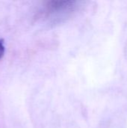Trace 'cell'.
Returning a JSON list of instances; mask_svg holds the SVG:
<instances>
[{"instance_id":"cell-1","label":"cell","mask_w":127,"mask_h":128,"mask_svg":"<svg viewBox=\"0 0 127 128\" xmlns=\"http://www.w3.org/2000/svg\"><path fill=\"white\" fill-rule=\"evenodd\" d=\"M4 53V40L0 39V58H2Z\"/></svg>"}]
</instances>
